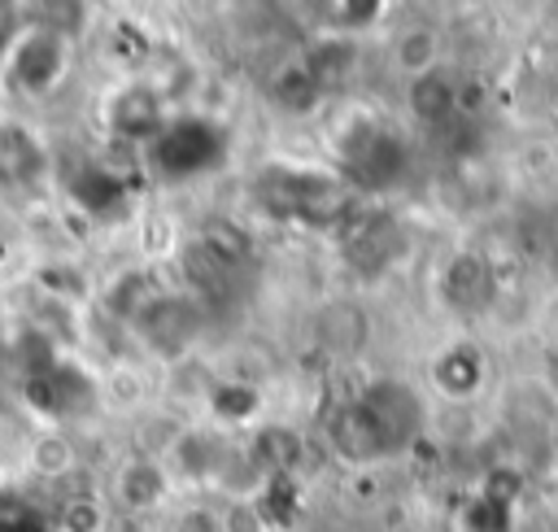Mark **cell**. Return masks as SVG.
<instances>
[{
  "label": "cell",
  "mask_w": 558,
  "mask_h": 532,
  "mask_svg": "<svg viewBox=\"0 0 558 532\" xmlns=\"http://www.w3.org/2000/svg\"><path fill=\"white\" fill-rule=\"evenodd\" d=\"M61 188V157L39 122L0 109V205L26 214L48 205Z\"/></svg>",
  "instance_id": "6da1fadb"
},
{
  "label": "cell",
  "mask_w": 558,
  "mask_h": 532,
  "mask_svg": "<svg viewBox=\"0 0 558 532\" xmlns=\"http://www.w3.org/2000/svg\"><path fill=\"white\" fill-rule=\"evenodd\" d=\"M105 523H109V501H100V497H70L61 506L57 532H105Z\"/></svg>",
  "instance_id": "4fadbf2b"
},
{
  "label": "cell",
  "mask_w": 558,
  "mask_h": 532,
  "mask_svg": "<svg viewBox=\"0 0 558 532\" xmlns=\"http://www.w3.org/2000/svg\"><path fill=\"white\" fill-rule=\"evenodd\" d=\"M401 118L418 131H436L462 118V83L453 78L449 65L414 78L401 87Z\"/></svg>",
  "instance_id": "9c48e42d"
},
{
  "label": "cell",
  "mask_w": 558,
  "mask_h": 532,
  "mask_svg": "<svg viewBox=\"0 0 558 532\" xmlns=\"http://www.w3.org/2000/svg\"><path fill=\"white\" fill-rule=\"evenodd\" d=\"M314 331H318V344L331 358H353L371 340V314L357 301H331V305L318 310Z\"/></svg>",
  "instance_id": "8fae6325"
},
{
  "label": "cell",
  "mask_w": 558,
  "mask_h": 532,
  "mask_svg": "<svg viewBox=\"0 0 558 532\" xmlns=\"http://www.w3.org/2000/svg\"><path fill=\"white\" fill-rule=\"evenodd\" d=\"M436 292H440V305L453 310L458 318H471V314H484L493 310L497 301V275H493V262L475 249H458L445 257L440 275H436Z\"/></svg>",
  "instance_id": "52a82bcc"
},
{
  "label": "cell",
  "mask_w": 558,
  "mask_h": 532,
  "mask_svg": "<svg viewBox=\"0 0 558 532\" xmlns=\"http://www.w3.org/2000/svg\"><path fill=\"white\" fill-rule=\"evenodd\" d=\"M22 244H26V227H22V218H17L13 209L0 205V275L22 257Z\"/></svg>",
  "instance_id": "5bb4252c"
},
{
  "label": "cell",
  "mask_w": 558,
  "mask_h": 532,
  "mask_svg": "<svg viewBox=\"0 0 558 532\" xmlns=\"http://www.w3.org/2000/svg\"><path fill=\"white\" fill-rule=\"evenodd\" d=\"M74 467H78V445H74V436H70L65 427L44 423V427L31 436V445H26V471H31L35 480L61 484Z\"/></svg>",
  "instance_id": "7c38bea8"
},
{
  "label": "cell",
  "mask_w": 558,
  "mask_h": 532,
  "mask_svg": "<svg viewBox=\"0 0 558 532\" xmlns=\"http://www.w3.org/2000/svg\"><path fill=\"white\" fill-rule=\"evenodd\" d=\"M70 39L57 22H17L13 39L0 52V96L44 100L70 74Z\"/></svg>",
  "instance_id": "7a4b0ae2"
},
{
  "label": "cell",
  "mask_w": 558,
  "mask_h": 532,
  "mask_svg": "<svg viewBox=\"0 0 558 532\" xmlns=\"http://www.w3.org/2000/svg\"><path fill=\"white\" fill-rule=\"evenodd\" d=\"M427 384H432L436 397H445L453 406H466L488 384V358H484V349L471 336H458V340L440 344L432 353V362H427Z\"/></svg>",
  "instance_id": "ba28073f"
},
{
  "label": "cell",
  "mask_w": 558,
  "mask_h": 532,
  "mask_svg": "<svg viewBox=\"0 0 558 532\" xmlns=\"http://www.w3.org/2000/svg\"><path fill=\"white\" fill-rule=\"evenodd\" d=\"M244 449H248V458L257 462V471H262L266 480H288V475L301 467L305 440H301V432L288 427V423H253Z\"/></svg>",
  "instance_id": "30bf717a"
},
{
  "label": "cell",
  "mask_w": 558,
  "mask_h": 532,
  "mask_svg": "<svg viewBox=\"0 0 558 532\" xmlns=\"http://www.w3.org/2000/svg\"><path fill=\"white\" fill-rule=\"evenodd\" d=\"M349 406L357 410V419H362V427H366V436H371L379 462L405 454V449L427 432V397H423L414 384L397 379V375H375V379H366V384L349 397Z\"/></svg>",
  "instance_id": "3957f363"
},
{
  "label": "cell",
  "mask_w": 558,
  "mask_h": 532,
  "mask_svg": "<svg viewBox=\"0 0 558 532\" xmlns=\"http://www.w3.org/2000/svg\"><path fill=\"white\" fill-rule=\"evenodd\" d=\"M174 493V475L161 458H148V454H126L113 475H109V493L105 501L113 510H122L126 519H144V515H157Z\"/></svg>",
  "instance_id": "8992f818"
},
{
  "label": "cell",
  "mask_w": 558,
  "mask_h": 532,
  "mask_svg": "<svg viewBox=\"0 0 558 532\" xmlns=\"http://www.w3.org/2000/svg\"><path fill=\"white\" fill-rule=\"evenodd\" d=\"M440 65H449V35L436 17H405L392 26V35L384 44V70L397 87H405Z\"/></svg>",
  "instance_id": "5b68a950"
},
{
  "label": "cell",
  "mask_w": 558,
  "mask_h": 532,
  "mask_svg": "<svg viewBox=\"0 0 558 532\" xmlns=\"http://www.w3.org/2000/svg\"><path fill=\"white\" fill-rule=\"evenodd\" d=\"M96 118H100V131H105L109 144L131 148V153H144V148L166 131V122L174 118V109H170V100L135 70V74L113 78V83L100 92Z\"/></svg>",
  "instance_id": "277c9868"
}]
</instances>
